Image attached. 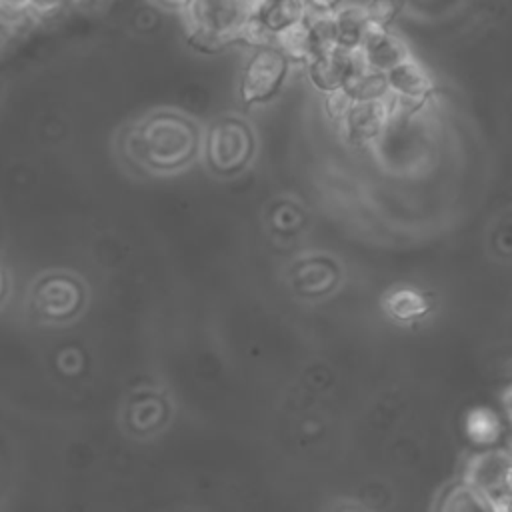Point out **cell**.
<instances>
[{"instance_id": "obj_1", "label": "cell", "mask_w": 512, "mask_h": 512, "mask_svg": "<svg viewBox=\"0 0 512 512\" xmlns=\"http://www.w3.org/2000/svg\"><path fill=\"white\" fill-rule=\"evenodd\" d=\"M200 148L198 126L174 112H158L128 130L122 152L146 172H176L188 166Z\"/></svg>"}, {"instance_id": "obj_2", "label": "cell", "mask_w": 512, "mask_h": 512, "mask_svg": "<svg viewBox=\"0 0 512 512\" xmlns=\"http://www.w3.org/2000/svg\"><path fill=\"white\" fill-rule=\"evenodd\" d=\"M248 0H188L182 18L190 42L202 50H218L240 40L246 26Z\"/></svg>"}, {"instance_id": "obj_3", "label": "cell", "mask_w": 512, "mask_h": 512, "mask_svg": "<svg viewBox=\"0 0 512 512\" xmlns=\"http://www.w3.org/2000/svg\"><path fill=\"white\" fill-rule=\"evenodd\" d=\"M458 478L472 488L492 512H510L512 456L508 448L498 444L478 448L466 456Z\"/></svg>"}, {"instance_id": "obj_4", "label": "cell", "mask_w": 512, "mask_h": 512, "mask_svg": "<svg viewBox=\"0 0 512 512\" xmlns=\"http://www.w3.org/2000/svg\"><path fill=\"white\" fill-rule=\"evenodd\" d=\"M288 70V58L274 44L256 46L240 74V100L246 106L270 102L282 90Z\"/></svg>"}, {"instance_id": "obj_5", "label": "cell", "mask_w": 512, "mask_h": 512, "mask_svg": "<svg viewBox=\"0 0 512 512\" xmlns=\"http://www.w3.org/2000/svg\"><path fill=\"white\" fill-rule=\"evenodd\" d=\"M84 290L78 280L64 274H46L36 278L30 288V308L38 320L60 324L80 314Z\"/></svg>"}, {"instance_id": "obj_6", "label": "cell", "mask_w": 512, "mask_h": 512, "mask_svg": "<svg viewBox=\"0 0 512 512\" xmlns=\"http://www.w3.org/2000/svg\"><path fill=\"white\" fill-rule=\"evenodd\" d=\"M302 0H248L244 40L256 46L274 44L276 38L306 16Z\"/></svg>"}, {"instance_id": "obj_7", "label": "cell", "mask_w": 512, "mask_h": 512, "mask_svg": "<svg viewBox=\"0 0 512 512\" xmlns=\"http://www.w3.org/2000/svg\"><path fill=\"white\" fill-rule=\"evenodd\" d=\"M254 148L250 128L236 118L218 120L206 136V158L222 174L242 170Z\"/></svg>"}, {"instance_id": "obj_8", "label": "cell", "mask_w": 512, "mask_h": 512, "mask_svg": "<svg viewBox=\"0 0 512 512\" xmlns=\"http://www.w3.org/2000/svg\"><path fill=\"white\" fill-rule=\"evenodd\" d=\"M386 78V88H388V106L390 114L398 110H414L418 104H424L432 92V78L426 72V68L414 60L408 58L388 74Z\"/></svg>"}, {"instance_id": "obj_9", "label": "cell", "mask_w": 512, "mask_h": 512, "mask_svg": "<svg viewBox=\"0 0 512 512\" xmlns=\"http://www.w3.org/2000/svg\"><path fill=\"white\" fill-rule=\"evenodd\" d=\"M392 118L388 100H358L350 102L338 122L344 138L354 146H366L380 138Z\"/></svg>"}, {"instance_id": "obj_10", "label": "cell", "mask_w": 512, "mask_h": 512, "mask_svg": "<svg viewBox=\"0 0 512 512\" xmlns=\"http://www.w3.org/2000/svg\"><path fill=\"white\" fill-rule=\"evenodd\" d=\"M360 66L362 62L358 58V52L328 48L306 64V72L312 86L328 96L340 92L360 70Z\"/></svg>"}, {"instance_id": "obj_11", "label": "cell", "mask_w": 512, "mask_h": 512, "mask_svg": "<svg viewBox=\"0 0 512 512\" xmlns=\"http://www.w3.org/2000/svg\"><path fill=\"white\" fill-rule=\"evenodd\" d=\"M356 52H358L360 62L368 70L378 72V74H388L402 62L412 58L406 42L400 36L390 32V28H382V26H374V24L366 32V36Z\"/></svg>"}, {"instance_id": "obj_12", "label": "cell", "mask_w": 512, "mask_h": 512, "mask_svg": "<svg viewBox=\"0 0 512 512\" xmlns=\"http://www.w3.org/2000/svg\"><path fill=\"white\" fill-rule=\"evenodd\" d=\"M328 36L332 48H342L356 52L370 30L372 22L364 6H338L334 12L326 14Z\"/></svg>"}, {"instance_id": "obj_13", "label": "cell", "mask_w": 512, "mask_h": 512, "mask_svg": "<svg viewBox=\"0 0 512 512\" xmlns=\"http://www.w3.org/2000/svg\"><path fill=\"white\" fill-rule=\"evenodd\" d=\"M384 312L400 324H412L432 312V300L418 288L400 286L390 290L382 300Z\"/></svg>"}, {"instance_id": "obj_14", "label": "cell", "mask_w": 512, "mask_h": 512, "mask_svg": "<svg viewBox=\"0 0 512 512\" xmlns=\"http://www.w3.org/2000/svg\"><path fill=\"white\" fill-rule=\"evenodd\" d=\"M430 512H492L490 506L460 478L446 482L434 496Z\"/></svg>"}, {"instance_id": "obj_15", "label": "cell", "mask_w": 512, "mask_h": 512, "mask_svg": "<svg viewBox=\"0 0 512 512\" xmlns=\"http://www.w3.org/2000/svg\"><path fill=\"white\" fill-rule=\"evenodd\" d=\"M502 432V422L498 414L490 408H472L464 418V434L478 446H496Z\"/></svg>"}, {"instance_id": "obj_16", "label": "cell", "mask_w": 512, "mask_h": 512, "mask_svg": "<svg viewBox=\"0 0 512 512\" xmlns=\"http://www.w3.org/2000/svg\"><path fill=\"white\" fill-rule=\"evenodd\" d=\"M364 10H366V14H368V18L374 26L388 28V24L402 10V0H368Z\"/></svg>"}, {"instance_id": "obj_17", "label": "cell", "mask_w": 512, "mask_h": 512, "mask_svg": "<svg viewBox=\"0 0 512 512\" xmlns=\"http://www.w3.org/2000/svg\"><path fill=\"white\" fill-rule=\"evenodd\" d=\"M306 10L312 14H330L334 12L342 0H302Z\"/></svg>"}, {"instance_id": "obj_18", "label": "cell", "mask_w": 512, "mask_h": 512, "mask_svg": "<svg viewBox=\"0 0 512 512\" xmlns=\"http://www.w3.org/2000/svg\"><path fill=\"white\" fill-rule=\"evenodd\" d=\"M64 0H28V10L36 14H50L62 6Z\"/></svg>"}, {"instance_id": "obj_19", "label": "cell", "mask_w": 512, "mask_h": 512, "mask_svg": "<svg viewBox=\"0 0 512 512\" xmlns=\"http://www.w3.org/2000/svg\"><path fill=\"white\" fill-rule=\"evenodd\" d=\"M8 294H10V272L4 266V262L0 260V306L6 302Z\"/></svg>"}, {"instance_id": "obj_20", "label": "cell", "mask_w": 512, "mask_h": 512, "mask_svg": "<svg viewBox=\"0 0 512 512\" xmlns=\"http://www.w3.org/2000/svg\"><path fill=\"white\" fill-rule=\"evenodd\" d=\"M2 12H22L28 10V0H0Z\"/></svg>"}, {"instance_id": "obj_21", "label": "cell", "mask_w": 512, "mask_h": 512, "mask_svg": "<svg viewBox=\"0 0 512 512\" xmlns=\"http://www.w3.org/2000/svg\"><path fill=\"white\" fill-rule=\"evenodd\" d=\"M156 6L166 8V10H178L182 12V8L188 4V0H152Z\"/></svg>"}, {"instance_id": "obj_22", "label": "cell", "mask_w": 512, "mask_h": 512, "mask_svg": "<svg viewBox=\"0 0 512 512\" xmlns=\"http://www.w3.org/2000/svg\"><path fill=\"white\" fill-rule=\"evenodd\" d=\"M332 512H368L366 508H362L360 504H352V502H344V504H338Z\"/></svg>"}]
</instances>
